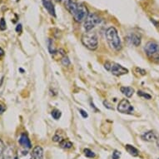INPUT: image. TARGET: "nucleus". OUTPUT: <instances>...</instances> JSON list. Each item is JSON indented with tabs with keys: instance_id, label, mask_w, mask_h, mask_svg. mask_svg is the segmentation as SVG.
I'll return each instance as SVG.
<instances>
[{
	"instance_id": "f257e3e1",
	"label": "nucleus",
	"mask_w": 159,
	"mask_h": 159,
	"mask_svg": "<svg viewBox=\"0 0 159 159\" xmlns=\"http://www.w3.org/2000/svg\"><path fill=\"white\" fill-rule=\"evenodd\" d=\"M107 42L109 45V47L115 51H119L122 48V43L121 39L119 38L117 30L114 27H110L107 29L105 33Z\"/></svg>"
},
{
	"instance_id": "f03ea898",
	"label": "nucleus",
	"mask_w": 159,
	"mask_h": 159,
	"mask_svg": "<svg viewBox=\"0 0 159 159\" xmlns=\"http://www.w3.org/2000/svg\"><path fill=\"white\" fill-rule=\"evenodd\" d=\"M83 44L90 50H96L98 46V39L96 33L94 32H86L82 36Z\"/></svg>"
},
{
	"instance_id": "7ed1b4c3",
	"label": "nucleus",
	"mask_w": 159,
	"mask_h": 159,
	"mask_svg": "<svg viewBox=\"0 0 159 159\" xmlns=\"http://www.w3.org/2000/svg\"><path fill=\"white\" fill-rule=\"evenodd\" d=\"M147 56L155 63H159V45L156 42L149 41L144 47Z\"/></svg>"
},
{
	"instance_id": "20e7f679",
	"label": "nucleus",
	"mask_w": 159,
	"mask_h": 159,
	"mask_svg": "<svg viewBox=\"0 0 159 159\" xmlns=\"http://www.w3.org/2000/svg\"><path fill=\"white\" fill-rule=\"evenodd\" d=\"M105 68L107 69L108 72L112 73L113 75L119 76L124 75L128 73V70L126 68L123 67L120 64L115 63V62H111V61H107L104 64Z\"/></svg>"
},
{
	"instance_id": "39448f33",
	"label": "nucleus",
	"mask_w": 159,
	"mask_h": 159,
	"mask_svg": "<svg viewBox=\"0 0 159 159\" xmlns=\"http://www.w3.org/2000/svg\"><path fill=\"white\" fill-rule=\"evenodd\" d=\"M102 22V18L99 15H98L95 13H89V15L85 19L84 23V29L87 32L91 31L94 27H96L98 24H99Z\"/></svg>"
},
{
	"instance_id": "423d86ee",
	"label": "nucleus",
	"mask_w": 159,
	"mask_h": 159,
	"mask_svg": "<svg viewBox=\"0 0 159 159\" xmlns=\"http://www.w3.org/2000/svg\"><path fill=\"white\" fill-rule=\"evenodd\" d=\"M88 15H89V11H88L86 6L83 3H79L75 13L73 14V18L76 22L81 23L86 19Z\"/></svg>"
},
{
	"instance_id": "0eeeda50",
	"label": "nucleus",
	"mask_w": 159,
	"mask_h": 159,
	"mask_svg": "<svg viewBox=\"0 0 159 159\" xmlns=\"http://www.w3.org/2000/svg\"><path fill=\"white\" fill-rule=\"evenodd\" d=\"M133 107L128 99H123L117 105V111L121 113L125 114H133Z\"/></svg>"
},
{
	"instance_id": "6e6552de",
	"label": "nucleus",
	"mask_w": 159,
	"mask_h": 159,
	"mask_svg": "<svg viewBox=\"0 0 159 159\" xmlns=\"http://www.w3.org/2000/svg\"><path fill=\"white\" fill-rule=\"evenodd\" d=\"M78 4L79 3L77 2V0H65V2H64V5H65L67 10L73 15L75 13L78 7Z\"/></svg>"
},
{
	"instance_id": "1a4fd4ad",
	"label": "nucleus",
	"mask_w": 159,
	"mask_h": 159,
	"mask_svg": "<svg viewBox=\"0 0 159 159\" xmlns=\"http://www.w3.org/2000/svg\"><path fill=\"white\" fill-rule=\"evenodd\" d=\"M18 143L20 144L25 149H30L32 148L31 142L26 133H22L20 138L18 139Z\"/></svg>"
},
{
	"instance_id": "9d476101",
	"label": "nucleus",
	"mask_w": 159,
	"mask_h": 159,
	"mask_svg": "<svg viewBox=\"0 0 159 159\" xmlns=\"http://www.w3.org/2000/svg\"><path fill=\"white\" fill-rule=\"evenodd\" d=\"M43 4L44 6V8H46V10L49 13L50 15L56 17V12H55V7L52 3V0H42Z\"/></svg>"
},
{
	"instance_id": "9b49d317",
	"label": "nucleus",
	"mask_w": 159,
	"mask_h": 159,
	"mask_svg": "<svg viewBox=\"0 0 159 159\" xmlns=\"http://www.w3.org/2000/svg\"><path fill=\"white\" fill-rule=\"evenodd\" d=\"M33 159H43V150L40 146H36L32 152Z\"/></svg>"
},
{
	"instance_id": "f8f14e48",
	"label": "nucleus",
	"mask_w": 159,
	"mask_h": 159,
	"mask_svg": "<svg viewBox=\"0 0 159 159\" xmlns=\"http://www.w3.org/2000/svg\"><path fill=\"white\" fill-rule=\"evenodd\" d=\"M142 138H143V140H144V141L153 142L157 139V136L154 132H152V131H148V132H146L144 134L142 135Z\"/></svg>"
},
{
	"instance_id": "ddd939ff",
	"label": "nucleus",
	"mask_w": 159,
	"mask_h": 159,
	"mask_svg": "<svg viewBox=\"0 0 159 159\" xmlns=\"http://www.w3.org/2000/svg\"><path fill=\"white\" fill-rule=\"evenodd\" d=\"M120 91L127 98H131L134 93V89L131 87H121Z\"/></svg>"
},
{
	"instance_id": "4468645a",
	"label": "nucleus",
	"mask_w": 159,
	"mask_h": 159,
	"mask_svg": "<svg viewBox=\"0 0 159 159\" xmlns=\"http://www.w3.org/2000/svg\"><path fill=\"white\" fill-rule=\"evenodd\" d=\"M130 40L131 43H133L134 46L138 47L141 43V37L139 36L137 34H132L130 35Z\"/></svg>"
},
{
	"instance_id": "2eb2a0df",
	"label": "nucleus",
	"mask_w": 159,
	"mask_h": 159,
	"mask_svg": "<svg viewBox=\"0 0 159 159\" xmlns=\"http://www.w3.org/2000/svg\"><path fill=\"white\" fill-rule=\"evenodd\" d=\"M125 149L127 150V152H128V153L130 154V155H132V156L137 157L139 155V151L135 147L132 146V145L127 144L125 146Z\"/></svg>"
},
{
	"instance_id": "dca6fc26",
	"label": "nucleus",
	"mask_w": 159,
	"mask_h": 159,
	"mask_svg": "<svg viewBox=\"0 0 159 159\" xmlns=\"http://www.w3.org/2000/svg\"><path fill=\"white\" fill-rule=\"evenodd\" d=\"M59 145H60L61 148H63L64 149H69L73 147V143H72L70 141L65 140V139H63V140L59 143Z\"/></svg>"
},
{
	"instance_id": "f3484780",
	"label": "nucleus",
	"mask_w": 159,
	"mask_h": 159,
	"mask_svg": "<svg viewBox=\"0 0 159 159\" xmlns=\"http://www.w3.org/2000/svg\"><path fill=\"white\" fill-rule=\"evenodd\" d=\"M15 159H33V157L32 155H29L27 151H22L20 155H18V157H16Z\"/></svg>"
},
{
	"instance_id": "a211bd4d",
	"label": "nucleus",
	"mask_w": 159,
	"mask_h": 159,
	"mask_svg": "<svg viewBox=\"0 0 159 159\" xmlns=\"http://www.w3.org/2000/svg\"><path fill=\"white\" fill-rule=\"evenodd\" d=\"M51 114H52V117L54 118L55 120H58L61 117L62 113H61V112L58 109H53L52 111V113H51Z\"/></svg>"
},
{
	"instance_id": "6ab92c4d",
	"label": "nucleus",
	"mask_w": 159,
	"mask_h": 159,
	"mask_svg": "<svg viewBox=\"0 0 159 159\" xmlns=\"http://www.w3.org/2000/svg\"><path fill=\"white\" fill-rule=\"evenodd\" d=\"M84 155H85L87 157H89V158H93L94 157H95V153L89 148L84 149Z\"/></svg>"
},
{
	"instance_id": "aec40b11",
	"label": "nucleus",
	"mask_w": 159,
	"mask_h": 159,
	"mask_svg": "<svg viewBox=\"0 0 159 159\" xmlns=\"http://www.w3.org/2000/svg\"><path fill=\"white\" fill-rule=\"evenodd\" d=\"M138 95L140 97H143V98H146V99H151L152 98L151 95H149V94L146 93H144V92H143V91H138Z\"/></svg>"
},
{
	"instance_id": "412c9836",
	"label": "nucleus",
	"mask_w": 159,
	"mask_h": 159,
	"mask_svg": "<svg viewBox=\"0 0 159 159\" xmlns=\"http://www.w3.org/2000/svg\"><path fill=\"white\" fill-rule=\"evenodd\" d=\"M61 62H62V64L63 66H68L70 65V60L67 56H64V57L61 59Z\"/></svg>"
},
{
	"instance_id": "4be33fe9",
	"label": "nucleus",
	"mask_w": 159,
	"mask_h": 159,
	"mask_svg": "<svg viewBox=\"0 0 159 159\" xmlns=\"http://www.w3.org/2000/svg\"><path fill=\"white\" fill-rule=\"evenodd\" d=\"M6 28H7V24H6V22H5V19L3 18H1V20H0V30H5Z\"/></svg>"
},
{
	"instance_id": "5701e85b",
	"label": "nucleus",
	"mask_w": 159,
	"mask_h": 159,
	"mask_svg": "<svg viewBox=\"0 0 159 159\" xmlns=\"http://www.w3.org/2000/svg\"><path fill=\"white\" fill-rule=\"evenodd\" d=\"M121 157V152L117 150H114L112 152V159H119Z\"/></svg>"
},
{
	"instance_id": "b1692460",
	"label": "nucleus",
	"mask_w": 159,
	"mask_h": 159,
	"mask_svg": "<svg viewBox=\"0 0 159 159\" xmlns=\"http://www.w3.org/2000/svg\"><path fill=\"white\" fill-rule=\"evenodd\" d=\"M4 149H5V146H4V143H3V142L0 139V156L3 153V151H4Z\"/></svg>"
},
{
	"instance_id": "393cba45",
	"label": "nucleus",
	"mask_w": 159,
	"mask_h": 159,
	"mask_svg": "<svg viewBox=\"0 0 159 159\" xmlns=\"http://www.w3.org/2000/svg\"><path fill=\"white\" fill-rule=\"evenodd\" d=\"M6 110V106L4 105V103H3L2 102H0V114H3V112H5Z\"/></svg>"
},
{
	"instance_id": "a878e982",
	"label": "nucleus",
	"mask_w": 159,
	"mask_h": 159,
	"mask_svg": "<svg viewBox=\"0 0 159 159\" xmlns=\"http://www.w3.org/2000/svg\"><path fill=\"white\" fill-rule=\"evenodd\" d=\"M103 105H104L105 107H107V108H108V109H113V107H112V106L111 105V103H109L108 101H107V100L103 102Z\"/></svg>"
},
{
	"instance_id": "bb28decb",
	"label": "nucleus",
	"mask_w": 159,
	"mask_h": 159,
	"mask_svg": "<svg viewBox=\"0 0 159 159\" xmlns=\"http://www.w3.org/2000/svg\"><path fill=\"white\" fill-rule=\"evenodd\" d=\"M52 140L54 142H58V143H60L62 140H63V138H61L60 136H58V135H55L53 138H52Z\"/></svg>"
},
{
	"instance_id": "cd10ccee",
	"label": "nucleus",
	"mask_w": 159,
	"mask_h": 159,
	"mask_svg": "<svg viewBox=\"0 0 159 159\" xmlns=\"http://www.w3.org/2000/svg\"><path fill=\"white\" fill-rule=\"evenodd\" d=\"M79 112H80V114L82 115V117H84V118H86V117H88V113H87L83 109H79Z\"/></svg>"
},
{
	"instance_id": "c85d7f7f",
	"label": "nucleus",
	"mask_w": 159,
	"mask_h": 159,
	"mask_svg": "<svg viewBox=\"0 0 159 159\" xmlns=\"http://www.w3.org/2000/svg\"><path fill=\"white\" fill-rule=\"evenodd\" d=\"M16 32L18 33V34H20L22 32V24H18L17 27H16Z\"/></svg>"
},
{
	"instance_id": "c756f323",
	"label": "nucleus",
	"mask_w": 159,
	"mask_h": 159,
	"mask_svg": "<svg viewBox=\"0 0 159 159\" xmlns=\"http://www.w3.org/2000/svg\"><path fill=\"white\" fill-rule=\"evenodd\" d=\"M3 55H4V51L2 48H0V57H3Z\"/></svg>"
},
{
	"instance_id": "7c9ffc66",
	"label": "nucleus",
	"mask_w": 159,
	"mask_h": 159,
	"mask_svg": "<svg viewBox=\"0 0 159 159\" xmlns=\"http://www.w3.org/2000/svg\"><path fill=\"white\" fill-rule=\"evenodd\" d=\"M157 147H158V148H159V138L157 139Z\"/></svg>"
},
{
	"instance_id": "2f4dec72",
	"label": "nucleus",
	"mask_w": 159,
	"mask_h": 159,
	"mask_svg": "<svg viewBox=\"0 0 159 159\" xmlns=\"http://www.w3.org/2000/svg\"><path fill=\"white\" fill-rule=\"evenodd\" d=\"M158 159H159V158H158Z\"/></svg>"
}]
</instances>
